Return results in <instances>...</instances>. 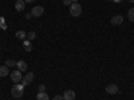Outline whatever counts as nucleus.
<instances>
[{"label":"nucleus","instance_id":"f257e3e1","mask_svg":"<svg viewBox=\"0 0 134 100\" xmlns=\"http://www.w3.org/2000/svg\"><path fill=\"white\" fill-rule=\"evenodd\" d=\"M11 93H12L14 97L20 99L21 96H23V93H24V85L21 84V83H20V84H19V83L14 84V87L11 88Z\"/></svg>","mask_w":134,"mask_h":100},{"label":"nucleus","instance_id":"f03ea898","mask_svg":"<svg viewBox=\"0 0 134 100\" xmlns=\"http://www.w3.org/2000/svg\"><path fill=\"white\" fill-rule=\"evenodd\" d=\"M70 14H71V16H74V17L81 16V14H82V5H81L79 3H72V4L70 5Z\"/></svg>","mask_w":134,"mask_h":100},{"label":"nucleus","instance_id":"7ed1b4c3","mask_svg":"<svg viewBox=\"0 0 134 100\" xmlns=\"http://www.w3.org/2000/svg\"><path fill=\"white\" fill-rule=\"evenodd\" d=\"M9 75H11V80H12L14 83H19V82H21V79H23V76H21V72H20L19 70L12 71Z\"/></svg>","mask_w":134,"mask_h":100},{"label":"nucleus","instance_id":"20e7f679","mask_svg":"<svg viewBox=\"0 0 134 100\" xmlns=\"http://www.w3.org/2000/svg\"><path fill=\"white\" fill-rule=\"evenodd\" d=\"M44 14V8L42 7V5H36V7H34L32 9H31V15L34 16V17H39V16H42Z\"/></svg>","mask_w":134,"mask_h":100},{"label":"nucleus","instance_id":"39448f33","mask_svg":"<svg viewBox=\"0 0 134 100\" xmlns=\"http://www.w3.org/2000/svg\"><path fill=\"white\" fill-rule=\"evenodd\" d=\"M34 77H35V75H34L32 72H28L23 79H21V84H23L24 87L26 85H30L31 83H32V80H34Z\"/></svg>","mask_w":134,"mask_h":100},{"label":"nucleus","instance_id":"423d86ee","mask_svg":"<svg viewBox=\"0 0 134 100\" xmlns=\"http://www.w3.org/2000/svg\"><path fill=\"white\" fill-rule=\"evenodd\" d=\"M110 23L113 26H121L122 23H124V17H122V15H115L110 19Z\"/></svg>","mask_w":134,"mask_h":100},{"label":"nucleus","instance_id":"0eeeda50","mask_svg":"<svg viewBox=\"0 0 134 100\" xmlns=\"http://www.w3.org/2000/svg\"><path fill=\"white\" fill-rule=\"evenodd\" d=\"M106 92H107L109 95H115V93H118V85H117V84H109V85L106 87Z\"/></svg>","mask_w":134,"mask_h":100},{"label":"nucleus","instance_id":"6e6552de","mask_svg":"<svg viewBox=\"0 0 134 100\" xmlns=\"http://www.w3.org/2000/svg\"><path fill=\"white\" fill-rule=\"evenodd\" d=\"M24 8H26V2H24V0H16V3H15V9L18 11V12L24 11Z\"/></svg>","mask_w":134,"mask_h":100},{"label":"nucleus","instance_id":"1a4fd4ad","mask_svg":"<svg viewBox=\"0 0 134 100\" xmlns=\"http://www.w3.org/2000/svg\"><path fill=\"white\" fill-rule=\"evenodd\" d=\"M16 67H18V70H19L20 72H24V71H27V68H28V65H27V63H26L24 60H18V61H16Z\"/></svg>","mask_w":134,"mask_h":100},{"label":"nucleus","instance_id":"9d476101","mask_svg":"<svg viewBox=\"0 0 134 100\" xmlns=\"http://www.w3.org/2000/svg\"><path fill=\"white\" fill-rule=\"evenodd\" d=\"M63 99H64V100H74V99H75V92H74L72 90H67V91H64V93H63Z\"/></svg>","mask_w":134,"mask_h":100},{"label":"nucleus","instance_id":"9b49d317","mask_svg":"<svg viewBox=\"0 0 134 100\" xmlns=\"http://www.w3.org/2000/svg\"><path fill=\"white\" fill-rule=\"evenodd\" d=\"M7 75H9V70L7 65H0V77H5Z\"/></svg>","mask_w":134,"mask_h":100},{"label":"nucleus","instance_id":"f8f14e48","mask_svg":"<svg viewBox=\"0 0 134 100\" xmlns=\"http://www.w3.org/2000/svg\"><path fill=\"white\" fill-rule=\"evenodd\" d=\"M23 48L26 52H31L32 51V44L31 40H23Z\"/></svg>","mask_w":134,"mask_h":100},{"label":"nucleus","instance_id":"ddd939ff","mask_svg":"<svg viewBox=\"0 0 134 100\" xmlns=\"http://www.w3.org/2000/svg\"><path fill=\"white\" fill-rule=\"evenodd\" d=\"M36 100H50V97H48V95L46 93V91H44V92H39V93L36 95Z\"/></svg>","mask_w":134,"mask_h":100},{"label":"nucleus","instance_id":"4468645a","mask_svg":"<svg viewBox=\"0 0 134 100\" xmlns=\"http://www.w3.org/2000/svg\"><path fill=\"white\" fill-rule=\"evenodd\" d=\"M16 38H18L19 40H24V39L27 38V32H24V31H18V32H16Z\"/></svg>","mask_w":134,"mask_h":100},{"label":"nucleus","instance_id":"2eb2a0df","mask_svg":"<svg viewBox=\"0 0 134 100\" xmlns=\"http://www.w3.org/2000/svg\"><path fill=\"white\" fill-rule=\"evenodd\" d=\"M127 17L130 21H134V8H130L129 12H127Z\"/></svg>","mask_w":134,"mask_h":100},{"label":"nucleus","instance_id":"dca6fc26","mask_svg":"<svg viewBox=\"0 0 134 100\" xmlns=\"http://www.w3.org/2000/svg\"><path fill=\"white\" fill-rule=\"evenodd\" d=\"M27 38H28V40H35L36 33L34 32V31H31V32H28V33H27Z\"/></svg>","mask_w":134,"mask_h":100},{"label":"nucleus","instance_id":"f3484780","mask_svg":"<svg viewBox=\"0 0 134 100\" xmlns=\"http://www.w3.org/2000/svg\"><path fill=\"white\" fill-rule=\"evenodd\" d=\"M5 65L9 68V67H14V65H16V61H15V60H12V59H8V60L5 61Z\"/></svg>","mask_w":134,"mask_h":100},{"label":"nucleus","instance_id":"a211bd4d","mask_svg":"<svg viewBox=\"0 0 134 100\" xmlns=\"http://www.w3.org/2000/svg\"><path fill=\"white\" fill-rule=\"evenodd\" d=\"M38 91H39V92H44V91H46V85H44V84H40V85L38 87Z\"/></svg>","mask_w":134,"mask_h":100},{"label":"nucleus","instance_id":"6ab92c4d","mask_svg":"<svg viewBox=\"0 0 134 100\" xmlns=\"http://www.w3.org/2000/svg\"><path fill=\"white\" fill-rule=\"evenodd\" d=\"M52 100H64V99H63V95H55Z\"/></svg>","mask_w":134,"mask_h":100},{"label":"nucleus","instance_id":"aec40b11","mask_svg":"<svg viewBox=\"0 0 134 100\" xmlns=\"http://www.w3.org/2000/svg\"><path fill=\"white\" fill-rule=\"evenodd\" d=\"M63 4H64V5H69V7H70V5L72 4V0H63Z\"/></svg>","mask_w":134,"mask_h":100},{"label":"nucleus","instance_id":"412c9836","mask_svg":"<svg viewBox=\"0 0 134 100\" xmlns=\"http://www.w3.org/2000/svg\"><path fill=\"white\" fill-rule=\"evenodd\" d=\"M31 17H32L31 12H30V14H26V19H31Z\"/></svg>","mask_w":134,"mask_h":100},{"label":"nucleus","instance_id":"4be33fe9","mask_svg":"<svg viewBox=\"0 0 134 100\" xmlns=\"http://www.w3.org/2000/svg\"><path fill=\"white\" fill-rule=\"evenodd\" d=\"M0 24H4V17H3V16L0 17Z\"/></svg>","mask_w":134,"mask_h":100},{"label":"nucleus","instance_id":"5701e85b","mask_svg":"<svg viewBox=\"0 0 134 100\" xmlns=\"http://www.w3.org/2000/svg\"><path fill=\"white\" fill-rule=\"evenodd\" d=\"M24 2H26V3H28V4H30V3H34V2H35V0H24Z\"/></svg>","mask_w":134,"mask_h":100},{"label":"nucleus","instance_id":"b1692460","mask_svg":"<svg viewBox=\"0 0 134 100\" xmlns=\"http://www.w3.org/2000/svg\"><path fill=\"white\" fill-rule=\"evenodd\" d=\"M111 2H114V3H121V2H124V0H111Z\"/></svg>","mask_w":134,"mask_h":100},{"label":"nucleus","instance_id":"393cba45","mask_svg":"<svg viewBox=\"0 0 134 100\" xmlns=\"http://www.w3.org/2000/svg\"><path fill=\"white\" fill-rule=\"evenodd\" d=\"M72 3H78V0H72Z\"/></svg>","mask_w":134,"mask_h":100},{"label":"nucleus","instance_id":"a878e982","mask_svg":"<svg viewBox=\"0 0 134 100\" xmlns=\"http://www.w3.org/2000/svg\"><path fill=\"white\" fill-rule=\"evenodd\" d=\"M129 2H130V3H134V0H129Z\"/></svg>","mask_w":134,"mask_h":100},{"label":"nucleus","instance_id":"bb28decb","mask_svg":"<svg viewBox=\"0 0 134 100\" xmlns=\"http://www.w3.org/2000/svg\"><path fill=\"white\" fill-rule=\"evenodd\" d=\"M107 2H110V0H107Z\"/></svg>","mask_w":134,"mask_h":100}]
</instances>
